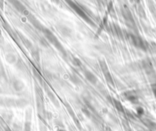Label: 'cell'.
I'll return each mask as SVG.
<instances>
[{
	"label": "cell",
	"mask_w": 156,
	"mask_h": 131,
	"mask_svg": "<svg viewBox=\"0 0 156 131\" xmlns=\"http://www.w3.org/2000/svg\"><path fill=\"white\" fill-rule=\"evenodd\" d=\"M43 32H44V35H45V37L47 38V39L50 41V43H51L53 46L56 47V49L59 50V51L64 53L65 50L64 49H63V46H62L61 44L59 42L58 39L56 38V36H54V34H53V33L47 28L43 29Z\"/></svg>",
	"instance_id": "cell-1"
},
{
	"label": "cell",
	"mask_w": 156,
	"mask_h": 131,
	"mask_svg": "<svg viewBox=\"0 0 156 131\" xmlns=\"http://www.w3.org/2000/svg\"><path fill=\"white\" fill-rule=\"evenodd\" d=\"M99 63H100L101 70L102 73H103L104 75V78H105L108 84H110V85H114V80H113L112 75L110 74V70H109L107 63H105L104 60H101L99 62Z\"/></svg>",
	"instance_id": "cell-2"
},
{
	"label": "cell",
	"mask_w": 156,
	"mask_h": 131,
	"mask_svg": "<svg viewBox=\"0 0 156 131\" xmlns=\"http://www.w3.org/2000/svg\"><path fill=\"white\" fill-rule=\"evenodd\" d=\"M66 1L67 2H68V4L70 5V7H71L72 9H73V10L75 11V12H76L77 14H78V15H79V16H81V17L82 18V19H85V20L86 21H88V22L92 23V21H90L89 18H88V16H87L86 15H85V12H84L83 11L81 10V9H80L79 7H78V5H76V4L74 3V2H73L72 1H71V0H66Z\"/></svg>",
	"instance_id": "cell-3"
},
{
	"label": "cell",
	"mask_w": 156,
	"mask_h": 131,
	"mask_svg": "<svg viewBox=\"0 0 156 131\" xmlns=\"http://www.w3.org/2000/svg\"><path fill=\"white\" fill-rule=\"evenodd\" d=\"M129 39L136 47L139 48V49L143 50H146V46H145L144 42L140 38L137 37L136 35H134V34H130Z\"/></svg>",
	"instance_id": "cell-4"
},
{
	"label": "cell",
	"mask_w": 156,
	"mask_h": 131,
	"mask_svg": "<svg viewBox=\"0 0 156 131\" xmlns=\"http://www.w3.org/2000/svg\"><path fill=\"white\" fill-rule=\"evenodd\" d=\"M84 75H85V78H86L90 83H92V85H96V84L98 83V80L97 76H96L92 72H91L90 70H84Z\"/></svg>",
	"instance_id": "cell-5"
},
{
	"label": "cell",
	"mask_w": 156,
	"mask_h": 131,
	"mask_svg": "<svg viewBox=\"0 0 156 131\" xmlns=\"http://www.w3.org/2000/svg\"><path fill=\"white\" fill-rule=\"evenodd\" d=\"M123 97L125 98L126 100L129 101V102L136 104L138 102V97L136 94L132 91H129V92H126L123 94Z\"/></svg>",
	"instance_id": "cell-6"
},
{
	"label": "cell",
	"mask_w": 156,
	"mask_h": 131,
	"mask_svg": "<svg viewBox=\"0 0 156 131\" xmlns=\"http://www.w3.org/2000/svg\"><path fill=\"white\" fill-rule=\"evenodd\" d=\"M14 88L17 92H21L24 89V84L19 80H16V82H14Z\"/></svg>",
	"instance_id": "cell-7"
},
{
	"label": "cell",
	"mask_w": 156,
	"mask_h": 131,
	"mask_svg": "<svg viewBox=\"0 0 156 131\" xmlns=\"http://www.w3.org/2000/svg\"><path fill=\"white\" fill-rule=\"evenodd\" d=\"M114 104H115L116 107H117V108L118 109V110H120V111H123V108L122 104H121V103L119 101H117V100H116V99H114Z\"/></svg>",
	"instance_id": "cell-8"
},
{
	"label": "cell",
	"mask_w": 156,
	"mask_h": 131,
	"mask_svg": "<svg viewBox=\"0 0 156 131\" xmlns=\"http://www.w3.org/2000/svg\"><path fill=\"white\" fill-rule=\"evenodd\" d=\"M152 90H153V92H154V94H155V95L156 96V85H152Z\"/></svg>",
	"instance_id": "cell-9"
},
{
	"label": "cell",
	"mask_w": 156,
	"mask_h": 131,
	"mask_svg": "<svg viewBox=\"0 0 156 131\" xmlns=\"http://www.w3.org/2000/svg\"><path fill=\"white\" fill-rule=\"evenodd\" d=\"M59 131H64V130H59Z\"/></svg>",
	"instance_id": "cell-10"
}]
</instances>
